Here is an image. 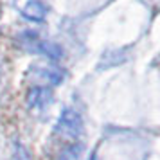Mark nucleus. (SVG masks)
<instances>
[{
    "mask_svg": "<svg viewBox=\"0 0 160 160\" xmlns=\"http://www.w3.org/2000/svg\"><path fill=\"white\" fill-rule=\"evenodd\" d=\"M58 130L61 133H67V135H79L81 130H83V122H81V117L74 112V110L67 108L61 117H59V122H58Z\"/></svg>",
    "mask_w": 160,
    "mask_h": 160,
    "instance_id": "nucleus-2",
    "label": "nucleus"
},
{
    "mask_svg": "<svg viewBox=\"0 0 160 160\" xmlns=\"http://www.w3.org/2000/svg\"><path fill=\"white\" fill-rule=\"evenodd\" d=\"M38 74L43 78V79H47L51 85H59L61 81H63V72L59 70V68H56V67H36Z\"/></svg>",
    "mask_w": 160,
    "mask_h": 160,
    "instance_id": "nucleus-5",
    "label": "nucleus"
},
{
    "mask_svg": "<svg viewBox=\"0 0 160 160\" xmlns=\"http://www.w3.org/2000/svg\"><path fill=\"white\" fill-rule=\"evenodd\" d=\"M45 13H47V9L42 2H38V0H29L27 2V6L22 9V15L25 18H29L32 22H42L45 18Z\"/></svg>",
    "mask_w": 160,
    "mask_h": 160,
    "instance_id": "nucleus-4",
    "label": "nucleus"
},
{
    "mask_svg": "<svg viewBox=\"0 0 160 160\" xmlns=\"http://www.w3.org/2000/svg\"><path fill=\"white\" fill-rule=\"evenodd\" d=\"M13 160H32V157H31V153L23 148V146H16L15 149V157H13Z\"/></svg>",
    "mask_w": 160,
    "mask_h": 160,
    "instance_id": "nucleus-6",
    "label": "nucleus"
},
{
    "mask_svg": "<svg viewBox=\"0 0 160 160\" xmlns=\"http://www.w3.org/2000/svg\"><path fill=\"white\" fill-rule=\"evenodd\" d=\"M51 99H52V92H51V88H47V87H34L27 94V102L32 108H42L45 104H49Z\"/></svg>",
    "mask_w": 160,
    "mask_h": 160,
    "instance_id": "nucleus-3",
    "label": "nucleus"
},
{
    "mask_svg": "<svg viewBox=\"0 0 160 160\" xmlns=\"http://www.w3.org/2000/svg\"><path fill=\"white\" fill-rule=\"evenodd\" d=\"M20 42L31 52L43 54V56L52 58V59H58L61 56V49H59L58 45L51 43V42H45V40H40L34 32H23L22 36H20Z\"/></svg>",
    "mask_w": 160,
    "mask_h": 160,
    "instance_id": "nucleus-1",
    "label": "nucleus"
}]
</instances>
